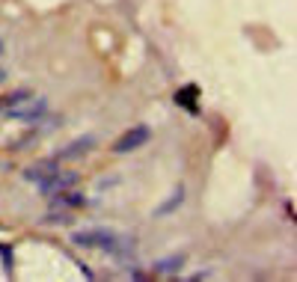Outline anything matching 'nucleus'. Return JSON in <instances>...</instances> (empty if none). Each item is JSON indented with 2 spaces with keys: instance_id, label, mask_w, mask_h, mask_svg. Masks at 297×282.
Returning a JSON list of instances; mask_svg holds the SVG:
<instances>
[{
  "instance_id": "nucleus-10",
  "label": "nucleus",
  "mask_w": 297,
  "mask_h": 282,
  "mask_svg": "<svg viewBox=\"0 0 297 282\" xmlns=\"http://www.w3.org/2000/svg\"><path fill=\"white\" fill-rule=\"evenodd\" d=\"M54 196H59V193H54ZM57 202H62V205H83V196H80V193H71V190H68V193H62V196H59Z\"/></svg>"
},
{
  "instance_id": "nucleus-12",
  "label": "nucleus",
  "mask_w": 297,
  "mask_h": 282,
  "mask_svg": "<svg viewBox=\"0 0 297 282\" xmlns=\"http://www.w3.org/2000/svg\"><path fill=\"white\" fill-rule=\"evenodd\" d=\"M0 54H3V42H0Z\"/></svg>"
},
{
  "instance_id": "nucleus-3",
  "label": "nucleus",
  "mask_w": 297,
  "mask_h": 282,
  "mask_svg": "<svg viewBox=\"0 0 297 282\" xmlns=\"http://www.w3.org/2000/svg\"><path fill=\"white\" fill-rule=\"evenodd\" d=\"M152 137V131L146 128V125H137V128H131V131H125L116 143H113V152L116 155H125V152H134V149H140L146 140Z\"/></svg>"
},
{
  "instance_id": "nucleus-9",
  "label": "nucleus",
  "mask_w": 297,
  "mask_h": 282,
  "mask_svg": "<svg viewBox=\"0 0 297 282\" xmlns=\"http://www.w3.org/2000/svg\"><path fill=\"white\" fill-rule=\"evenodd\" d=\"M181 199H184V187H176V196H173V199H167V202H164V205H161V208H158L155 214H158V217H164V214L176 211V208L181 205Z\"/></svg>"
},
{
  "instance_id": "nucleus-5",
  "label": "nucleus",
  "mask_w": 297,
  "mask_h": 282,
  "mask_svg": "<svg viewBox=\"0 0 297 282\" xmlns=\"http://www.w3.org/2000/svg\"><path fill=\"white\" fill-rule=\"evenodd\" d=\"M92 146H95V137H80V140L68 143L65 149H59V152L54 155V161L59 164V161H74V158H83V155H86Z\"/></svg>"
},
{
  "instance_id": "nucleus-7",
  "label": "nucleus",
  "mask_w": 297,
  "mask_h": 282,
  "mask_svg": "<svg viewBox=\"0 0 297 282\" xmlns=\"http://www.w3.org/2000/svg\"><path fill=\"white\" fill-rule=\"evenodd\" d=\"M181 265H184V253H178V256H170V259H161V262L155 265V271H158V274H176Z\"/></svg>"
},
{
  "instance_id": "nucleus-8",
  "label": "nucleus",
  "mask_w": 297,
  "mask_h": 282,
  "mask_svg": "<svg viewBox=\"0 0 297 282\" xmlns=\"http://www.w3.org/2000/svg\"><path fill=\"white\" fill-rule=\"evenodd\" d=\"M199 95V89L190 83V86H184V89H178V95H176V101L181 104V107H187V110H196V104H193V98Z\"/></svg>"
},
{
  "instance_id": "nucleus-1",
  "label": "nucleus",
  "mask_w": 297,
  "mask_h": 282,
  "mask_svg": "<svg viewBox=\"0 0 297 282\" xmlns=\"http://www.w3.org/2000/svg\"><path fill=\"white\" fill-rule=\"evenodd\" d=\"M71 244L74 247H89V250H107V253H119L128 247V241L122 235H116L113 229H80L71 232Z\"/></svg>"
},
{
  "instance_id": "nucleus-4",
  "label": "nucleus",
  "mask_w": 297,
  "mask_h": 282,
  "mask_svg": "<svg viewBox=\"0 0 297 282\" xmlns=\"http://www.w3.org/2000/svg\"><path fill=\"white\" fill-rule=\"evenodd\" d=\"M74 181H77V172H54L51 178L39 181V190H42L45 196H54V193H59V190L71 187Z\"/></svg>"
},
{
  "instance_id": "nucleus-6",
  "label": "nucleus",
  "mask_w": 297,
  "mask_h": 282,
  "mask_svg": "<svg viewBox=\"0 0 297 282\" xmlns=\"http://www.w3.org/2000/svg\"><path fill=\"white\" fill-rule=\"evenodd\" d=\"M54 172H59V167H57V161H54V158H48V161H39V164H30V167L24 169V178H27V181H33V184H39V181L51 178Z\"/></svg>"
},
{
  "instance_id": "nucleus-11",
  "label": "nucleus",
  "mask_w": 297,
  "mask_h": 282,
  "mask_svg": "<svg viewBox=\"0 0 297 282\" xmlns=\"http://www.w3.org/2000/svg\"><path fill=\"white\" fill-rule=\"evenodd\" d=\"M3 80H6V71H3V68H0V83H3Z\"/></svg>"
},
{
  "instance_id": "nucleus-2",
  "label": "nucleus",
  "mask_w": 297,
  "mask_h": 282,
  "mask_svg": "<svg viewBox=\"0 0 297 282\" xmlns=\"http://www.w3.org/2000/svg\"><path fill=\"white\" fill-rule=\"evenodd\" d=\"M3 113L9 119H15V122H36V119H42L48 113V98H21L18 104L6 107Z\"/></svg>"
}]
</instances>
